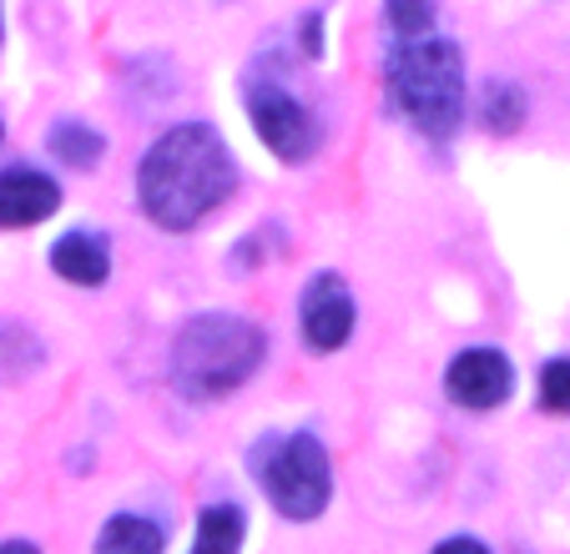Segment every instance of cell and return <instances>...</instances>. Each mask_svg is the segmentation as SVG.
Segmentation results:
<instances>
[{
  "label": "cell",
  "instance_id": "cell-1",
  "mask_svg": "<svg viewBox=\"0 0 570 554\" xmlns=\"http://www.w3.org/2000/svg\"><path fill=\"white\" fill-rule=\"evenodd\" d=\"M233 187H237L233 151L203 121H187V127H173L167 137H157L137 171L141 207L167 233L197 227L207 212H217L233 197Z\"/></svg>",
  "mask_w": 570,
  "mask_h": 554
},
{
  "label": "cell",
  "instance_id": "cell-2",
  "mask_svg": "<svg viewBox=\"0 0 570 554\" xmlns=\"http://www.w3.org/2000/svg\"><path fill=\"white\" fill-rule=\"evenodd\" d=\"M268 338L258 323L233 313H203L173 343V388L193 404H213L258 374Z\"/></svg>",
  "mask_w": 570,
  "mask_h": 554
},
{
  "label": "cell",
  "instance_id": "cell-3",
  "mask_svg": "<svg viewBox=\"0 0 570 554\" xmlns=\"http://www.w3.org/2000/svg\"><path fill=\"white\" fill-rule=\"evenodd\" d=\"M389 97L394 111L430 141H450L464 121V56L454 41L420 36L389 51Z\"/></svg>",
  "mask_w": 570,
  "mask_h": 554
},
{
  "label": "cell",
  "instance_id": "cell-4",
  "mask_svg": "<svg viewBox=\"0 0 570 554\" xmlns=\"http://www.w3.org/2000/svg\"><path fill=\"white\" fill-rule=\"evenodd\" d=\"M263 489H268L273 510L283 520H318L334 499V469H328V448L313 434H288V438H268L253 454Z\"/></svg>",
  "mask_w": 570,
  "mask_h": 554
},
{
  "label": "cell",
  "instance_id": "cell-5",
  "mask_svg": "<svg viewBox=\"0 0 570 554\" xmlns=\"http://www.w3.org/2000/svg\"><path fill=\"white\" fill-rule=\"evenodd\" d=\"M248 111H253V127H258V137L268 141L273 157L308 161L313 151H318V121H313V111L303 107L283 81H268L263 71H253Z\"/></svg>",
  "mask_w": 570,
  "mask_h": 554
},
{
  "label": "cell",
  "instance_id": "cell-6",
  "mask_svg": "<svg viewBox=\"0 0 570 554\" xmlns=\"http://www.w3.org/2000/svg\"><path fill=\"white\" fill-rule=\"evenodd\" d=\"M298 323H303V338H308L313 353H334L348 343L354 333V293L338 273H318L303 288L298 303Z\"/></svg>",
  "mask_w": 570,
  "mask_h": 554
},
{
  "label": "cell",
  "instance_id": "cell-7",
  "mask_svg": "<svg viewBox=\"0 0 570 554\" xmlns=\"http://www.w3.org/2000/svg\"><path fill=\"white\" fill-rule=\"evenodd\" d=\"M444 388L464 408H500L510 398V388H515V368H510V358L500 348H464L450 363Z\"/></svg>",
  "mask_w": 570,
  "mask_h": 554
},
{
  "label": "cell",
  "instance_id": "cell-8",
  "mask_svg": "<svg viewBox=\"0 0 570 554\" xmlns=\"http://www.w3.org/2000/svg\"><path fill=\"white\" fill-rule=\"evenodd\" d=\"M61 207V187L31 167L0 171V227H36Z\"/></svg>",
  "mask_w": 570,
  "mask_h": 554
},
{
  "label": "cell",
  "instance_id": "cell-9",
  "mask_svg": "<svg viewBox=\"0 0 570 554\" xmlns=\"http://www.w3.org/2000/svg\"><path fill=\"white\" fill-rule=\"evenodd\" d=\"M51 267L66 277V283H76V288H101L111 273V247L101 233H87V227H76V233L56 237L51 247Z\"/></svg>",
  "mask_w": 570,
  "mask_h": 554
},
{
  "label": "cell",
  "instance_id": "cell-10",
  "mask_svg": "<svg viewBox=\"0 0 570 554\" xmlns=\"http://www.w3.org/2000/svg\"><path fill=\"white\" fill-rule=\"evenodd\" d=\"M161 544H167L161 524L141 514H111L107 530L97 534V554H161Z\"/></svg>",
  "mask_w": 570,
  "mask_h": 554
},
{
  "label": "cell",
  "instance_id": "cell-11",
  "mask_svg": "<svg viewBox=\"0 0 570 554\" xmlns=\"http://www.w3.org/2000/svg\"><path fill=\"white\" fill-rule=\"evenodd\" d=\"M243 534H248L243 510H233V504H213V510L197 514L193 554H237V550H243Z\"/></svg>",
  "mask_w": 570,
  "mask_h": 554
},
{
  "label": "cell",
  "instance_id": "cell-12",
  "mask_svg": "<svg viewBox=\"0 0 570 554\" xmlns=\"http://www.w3.org/2000/svg\"><path fill=\"white\" fill-rule=\"evenodd\" d=\"M46 147H51L66 167H97L101 151H107V141H101L91 127H81V121H56L51 137H46Z\"/></svg>",
  "mask_w": 570,
  "mask_h": 554
},
{
  "label": "cell",
  "instance_id": "cell-13",
  "mask_svg": "<svg viewBox=\"0 0 570 554\" xmlns=\"http://www.w3.org/2000/svg\"><path fill=\"white\" fill-rule=\"evenodd\" d=\"M520 117H525V91L510 81H495L490 91H484V127L500 131V137H510V131L520 127Z\"/></svg>",
  "mask_w": 570,
  "mask_h": 554
},
{
  "label": "cell",
  "instance_id": "cell-14",
  "mask_svg": "<svg viewBox=\"0 0 570 554\" xmlns=\"http://www.w3.org/2000/svg\"><path fill=\"white\" fill-rule=\"evenodd\" d=\"M434 26V0H389V31L399 41H420Z\"/></svg>",
  "mask_w": 570,
  "mask_h": 554
},
{
  "label": "cell",
  "instance_id": "cell-15",
  "mask_svg": "<svg viewBox=\"0 0 570 554\" xmlns=\"http://www.w3.org/2000/svg\"><path fill=\"white\" fill-rule=\"evenodd\" d=\"M540 404H546L550 414H570V358L546 363V374H540Z\"/></svg>",
  "mask_w": 570,
  "mask_h": 554
},
{
  "label": "cell",
  "instance_id": "cell-16",
  "mask_svg": "<svg viewBox=\"0 0 570 554\" xmlns=\"http://www.w3.org/2000/svg\"><path fill=\"white\" fill-rule=\"evenodd\" d=\"M434 554H490L480 540H470V534H454V540H444Z\"/></svg>",
  "mask_w": 570,
  "mask_h": 554
},
{
  "label": "cell",
  "instance_id": "cell-17",
  "mask_svg": "<svg viewBox=\"0 0 570 554\" xmlns=\"http://www.w3.org/2000/svg\"><path fill=\"white\" fill-rule=\"evenodd\" d=\"M318 21H323L318 11H308V21H303V46H308V56L323 51V46H318Z\"/></svg>",
  "mask_w": 570,
  "mask_h": 554
},
{
  "label": "cell",
  "instance_id": "cell-18",
  "mask_svg": "<svg viewBox=\"0 0 570 554\" xmlns=\"http://www.w3.org/2000/svg\"><path fill=\"white\" fill-rule=\"evenodd\" d=\"M0 554H41V550L26 544V540H0Z\"/></svg>",
  "mask_w": 570,
  "mask_h": 554
}]
</instances>
